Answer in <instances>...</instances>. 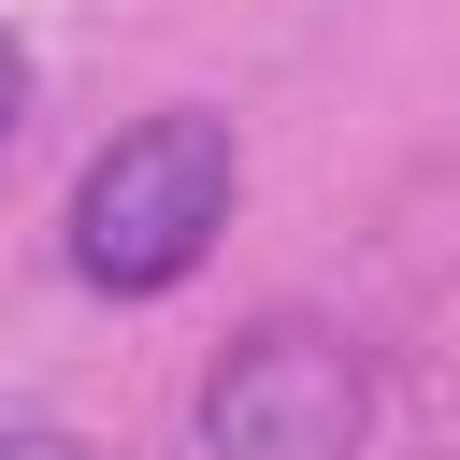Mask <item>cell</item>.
<instances>
[{"label":"cell","mask_w":460,"mask_h":460,"mask_svg":"<svg viewBox=\"0 0 460 460\" xmlns=\"http://www.w3.org/2000/svg\"><path fill=\"white\" fill-rule=\"evenodd\" d=\"M230 201H244L230 115L158 101V115H129V129L86 158V187H72V273H86L101 302H158V288H187V273L216 259Z\"/></svg>","instance_id":"obj_1"},{"label":"cell","mask_w":460,"mask_h":460,"mask_svg":"<svg viewBox=\"0 0 460 460\" xmlns=\"http://www.w3.org/2000/svg\"><path fill=\"white\" fill-rule=\"evenodd\" d=\"M374 374L331 316H244L201 374V460H359Z\"/></svg>","instance_id":"obj_2"},{"label":"cell","mask_w":460,"mask_h":460,"mask_svg":"<svg viewBox=\"0 0 460 460\" xmlns=\"http://www.w3.org/2000/svg\"><path fill=\"white\" fill-rule=\"evenodd\" d=\"M14 115H29V43H14V14H0V144H14Z\"/></svg>","instance_id":"obj_3"},{"label":"cell","mask_w":460,"mask_h":460,"mask_svg":"<svg viewBox=\"0 0 460 460\" xmlns=\"http://www.w3.org/2000/svg\"><path fill=\"white\" fill-rule=\"evenodd\" d=\"M0 460H86V446H72V431H43V417H14V431H0Z\"/></svg>","instance_id":"obj_4"}]
</instances>
